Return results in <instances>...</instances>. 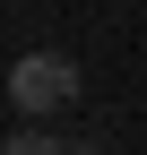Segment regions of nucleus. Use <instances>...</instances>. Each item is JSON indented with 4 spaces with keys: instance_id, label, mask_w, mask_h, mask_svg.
Instances as JSON below:
<instances>
[{
    "instance_id": "obj_1",
    "label": "nucleus",
    "mask_w": 147,
    "mask_h": 155,
    "mask_svg": "<svg viewBox=\"0 0 147 155\" xmlns=\"http://www.w3.org/2000/svg\"><path fill=\"white\" fill-rule=\"evenodd\" d=\"M9 104H17V112H61V104H78V61H69V52H26V61L9 69Z\"/></svg>"
}]
</instances>
